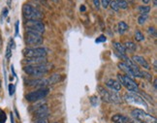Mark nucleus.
<instances>
[{
	"label": "nucleus",
	"instance_id": "f257e3e1",
	"mask_svg": "<svg viewBox=\"0 0 157 123\" xmlns=\"http://www.w3.org/2000/svg\"><path fill=\"white\" fill-rule=\"evenodd\" d=\"M48 64V63H47ZM47 64L41 65H26L23 67V72L26 75L32 76L34 78H42L49 72V66Z\"/></svg>",
	"mask_w": 157,
	"mask_h": 123
},
{
	"label": "nucleus",
	"instance_id": "f03ea898",
	"mask_svg": "<svg viewBox=\"0 0 157 123\" xmlns=\"http://www.w3.org/2000/svg\"><path fill=\"white\" fill-rule=\"evenodd\" d=\"M23 17L28 20H41L43 18L42 13L29 4H24L22 6Z\"/></svg>",
	"mask_w": 157,
	"mask_h": 123
},
{
	"label": "nucleus",
	"instance_id": "7ed1b4c3",
	"mask_svg": "<svg viewBox=\"0 0 157 123\" xmlns=\"http://www.w3.org/2000/svg\"><path fill=\"white\" fill-rule=\"evenodd\" d=\"M131 116H133L136 120H138L141 123H156V118L150 116V113H146L141 109H135L131 112Z\"/></svg>",
	"mask_w": 157,
	"mask_h": 123
},
{
	"label": "nucleus",
	"instance_id": "20e7f679",
	"mask_svg": "<svg viewBox=\"0 0 157 123\" xmlns=\"http://www.w3.org/2000/svg\"><path fill=\"white\" fill-rule=\"evenodd\" d=\"M24 40H25L26 45L31 46L32 48L42 45L43 41H44L43 37L41 34L36 33V32L28 31V30H26L25 33H24Z\"/></svg>",
	"mask_w": 157,
	"mask_h": 123
},
{
	"label": "nucleus",
	"instance_id": "39448f33",
	"mask_svg": "<svg viewBox=\"0 0 157 123\" xmlns=\"http://www.w3.org/2000/svg\"><path fill=\"white\" fill-rule=\"evenodd\" d=\"M49 92V89L43 87V88H39L34 91H31L29 93L25 94V99L27 102H31V103H35L37 101H40L44 99Z\"/></svg>",
	"mask_w": 157,
	"mask_h": 123
},
{
	"label": "nucleus",
	"instance_id": "423d86ee",
	"mask_svg": "<svg viewBox=\"0 0 157 123\" xmlns=\"http://www.w3.org/2000/svg\"><path fill=\"white\" fill-rule=\"evenodd\" d=\"M117 78L119 80V83L122 84L123 86H125L127 88L128 91L130 92H139V87L138 84L136 83V81L132 79V78L128 77L126 75H121V74H118Z\"/></svg>",
	"mask_w": 157,
	"mask_h": 123
},
{
	"label": "nucleus",
	"instance_id": "0eeeda50",
	"mask_svg": "<svg viewBox=\"0 0 157 123\" xmlns=\"http://www.w3.org/2000/svg\"><path fill=\"white\" fill-rule=\"evenodd\" d=\"M22 54L25 56V58H31V57H46L47 56V50L45 48H25L22 50Z\"/></svg>",
	"mask_w": 157,
	"mask_h": 123
},
{
	"label": "nucleus",
	"instance_id": "6e6552de",
	"mask_svg": "<svg viewBox=\"0 0 157 123\" xmlns=\"http://www.w3.org/2000/svg\"><path fill=\"white\" fill-rule=\"evenodd\" d=\"M24 27L28 31L36 32L41 35L45 32V25L41 20H27L24 23Z\"/></svg>",
	"mask_w": 157,
	"mask_h": 123
},
{
	"label": "nucleus",
	"instance_id": "1a4fd4ad",
	"mask_svg": "<svg viewBox=\"0 0 157 123\" xmlns=\"http://www.w3.org/2000/svg\"><path fill=\"white\" fill-rule=\"evenodd\" d=\"M125 100L129 103H134V104H137V105H142L144 107L147 108V102L144 100V98L141 97L139 94L135 93V92H128L127 94H125Z\"/></svg>",
	"mask_w": 157,
	"mask_h": 123
},
{
	"label": "nucleus",
	"instance_id": "9d476101",
	"mask_svg": "<svg viewBox=\"0 0 157 123\" xmlns=\"http://www.w3.org/2000/svg\"><path fill=\"white\" fill-rule=\"evenodd\" d=\"M26 84L29 85V86H37L41 88L45 87L46 85H49L48 80L44 79V78H34L32 80H28L26 81Z\"/></svg>",
	"mask_w": 157,
	"mask_h": 123
},
{
	"label": "nucleus",
	"instance_id": "9b49d317",
	"mask_svg": "<svg viewBox=\"0 0 157 123\" xmlns=\"http://www.w3.org/2000/svg\"><path fill=\"white\" fill-rule=\"evenodd\" d=\"M49 116V110L47 105H43L39 109L34 110V118L35 119H41V118H48Z\"/></svg>",
	"mask_w": 157,
	"mask_h": 123
},
{
	"label": "nucleus",
	"instance_id": "f8f14e48",
	"mask_svg": "<svg viewBox=\"0 0 157 123\" xmlns=\"http://www.w3.org/2000/svg\"><path fill=\"white\" fill-rule=\"evenodd\" d=\"M22 62L27 65H41L47 64L48 60L47 57H31V58H24Z\"/></svg>",
	"mask_w": 157,
	"mask_h": 123
},
{
	"label": "nucleus",
	"instance_id": "ddd939ff",
	"mask_svg": "<svg viewBox=\"0 0 157 123\" xmlns=\"http://www.w3.org/2000/svg\"><path fill=\"white\" fill-rule=\"evenodd\" d=\"M106 86L111 89L113 91H119V90H121V84L119 83L118 81L117 80H114V79H110L108 81H106Z\"/></svg>",
	"mask_w": 157,
	"mask_h": 123
},
{
	"label": "nucleus",
	"instance_id": "4468645a",
	"mask_svg": "<svg viewBox=\"0 0 157 123\" xmlns=\"http://www.w3.org/2000/svg\"><path fill=\"white\" fill-rule=\"evenodd\" d=\"M132 60L133 62L136 63L137 65H140L144 69H150V64L147 63V61L144 58L143 56H140V55H133L132 56Z\"/></svg>",
	"mask_w": 157,
	"mask_h": 123
},
{
	"label": "nucleus",
	"instance_id": "2eb2a0df",
	"mask_svg": "<svg viewBox=\"0 0 157 123\" xmlns=\"http://www.w3.org/2000/svg\"><path fill=\"white\" fill-rule=\"evenodd\" d=\"M97 88H98L99 94H100V96H101V99L104 101V102H107V103H111V94H110V91L106 90L104 87H102V86H98Z\"/></svg>",
	"mask_w": 157,
	"mask_h": 123
},
{
	"label": "nucleus",
	"instance_id": "dca6fc26",
	"mask_svg": "<svg viewBox=\"0 0 157 123\" xmlns=\"http://www.w3.org/2000/svg\"><path fill=\"white\" fill-rule=\"evenodd\" d=\"M111 121L114 123H130L131 120L129 117H127L125 116H123V114H114L111 117Z\"/></svg>",
	"mask_w": 157,
	"mask_h": 123
},
{
	"label": "nucleus",
	"instance_id": "f3484780",
	"mask_svg": "<svg viewBox=\"0 0 157 123\" xmlns=\"http://www.w3.org/2000/svg\"><path fill=\"white\" fill-rule=\"evenodd\" d=\"M118 68L120 69L121 71L124 72V73L126 74V76L130 77V78H135L133 72H132V70H131V68H130L129 66H128V65H127L125 62H120V63H118Z\"/></svg>",
	"mask_w": 157,
	"mask_h": 123
},
{
	"label": "nucleus",
	"instance_id": "a211bd4d",
	"mask_svg": "<svg viewBox=\"0 0 157 123\" xmlns=\"http://www.w3.org/2000/svg\"><path fill=\"white\" fill-rule=\"evenodd\" d=\"M113 46L114 48V50L117 51L118 53H120V54H125V52H126V50H125V48L124 46L121 44V43H118V42H114L113 44Z\"/></svg>",
	"mask_w": 157,
	"mask_h": 123
},
{
	"label": "nucleus",
	"instance_id": "6ab92c4d",
	"mask_svg": "<svg viewBox=\"0 0 157 123\" xmlns=\"http://www.w3.org/2000/svg\"><path fill=\"white\" fill-rule=\"evenodd\" d=\"M125 48L126 51H129L131 52H134L136 51V50H137V46H136V44L131 42V41H127V42L125 43V45H123Z\"/></svg>",
	"mask_w": 157,
	"mask_h": 123
},
{
	"label": "nucleus",
	"instance_id": "aec40b11",
	"mask_svg": "<svg viewBox=\"0 0 157 123\" xmlns=\"http://www.w3.org/2000/svg\"><path fill=\"white\" fill-rule=\"evenodd\" d=\"M48 80V83L49 85V84H55L56 83H58V81H60V75H58V74H55V75H52V77H49Z\"/></svg>",
	"mask_w": 157,
	"mask_h": 123
},
{
	"label": "nucleus",
	"instance_id": "412c9836",
	"mask_svg": "<svg viewBox=\"0 0 157 123\" xmlns=\"http://www.w3.org/2000/svg\"><path fill=\"white\" fill-rule=\"evenodd\" d=\"M128 28H129V26H128V24L126 22H118V32L120 34L125 33V32L128 30Z\"/></svg>",
	"mask_w": 157,
	"mask_h": 123
},
{
	"label": "nucleus",
	"instance_id": "4be33fe9",
	"mask_svg": "<svg viewBox=\"0 0 157 123\" xmlns=\"http://www.w3.org/2000/svg\"><path fill=\"white\" fill-rule=\"evenodd\" d=\"M111 94V102L114 103H120V97L118 96L117 92H110Z\"/></svg>",
	"mask_w": 157,
	"mask_h": 123
},
{
	"label": "nucleus",
	"instance_id": "5701e85b",
	"mask_svg": "<svg viewBox=\"0 0 157 123\" xmlns=\"http://www.w3.org/2000/svg\"><path fill=\"white\" fill-rule=\"evenodd\" d=\"M147 19H148V15L147 14H142L138 18V23L140 24V25H143L144 23L147 22Z\"/></svg>",
	"mask_w": 157,
	"mask_h": 123
},
{
	"label": "nucleus",
	"instance_id": "b1692460",
	"mask_svg": "<svg viewBox=\"0 0 157 123\" xmlns=\"http://www.w3.org/2000/svg\"><path fill=\"white\" fill-rule=\"evenodd\" d=\"M135 40L137 41V42H143V41H144V36L140 30H136V32H135Z\"/></svg>",
	"mask_w": 157,
	"mask_h": 123
},
{
	"label": "nucleus",
	"instance_id": "393cba45",
	"mask_svg": "<svg viewBox=\"0 0 157 123\" xmlns=\"http://www.w3.org/2000/svg\"><path fill=\"white\" fill-rule=\"evenodd\" d=\"M139 12L141 14H148L150 13V6H147V5H146V6H139Z\"/></svg>",
	"mask_w": 157,
	"mask_h": 123
},
{
	"label": "nucleus",
	"instance_id": "a878e982",
	"mask_svg": "<svg viewBox=\"0 0 157 123\" xmlns=\"http://www.w3.org/2000/svg\"><path fill=\"white\" fill-rule=\"evenodd\" d=\"M118 4V8L119 9H122V10H126L128 8V3L125 1V0H121V1L117 2Z\"/></svg>",
	"mask_w": 157,
	"mask_h": 123
},
{
	"label": "nucleus",
	"instance_id": "bb28decb",
	"mask_svg": "<svg viewBox=\"0 0 157 123\" xmlns=\"http://www.w3.org/2000/svg\"><path fill=\"white\" fill-rule=\"evenodd\" d=\"M7 120V116L4 110H0V123H5Z\"/></svg>",
	"mask_w": 157,
	"mask_h": 123
},
{
	"label": "nucleus",
	"instance_id": "cd10ccee",
	"mask_svg": "<svg viewBox=\"0 0 157 123\" xmlns=\"http://www.w3.org/2000/svg\"><path fill=\"white\" fill-rule=\"evenodd\" d=\"M110 6H111V10H114V11H115V12H117V11L119 10L118 4H117V1H115V0H114V1H111Z\"/></svg>",
	"mask_w": 157,
	"mask_h": 123
},
{
	"label": "nucleus",
	"instance_id": "c85d7f7f",
	"mask_svg": "<svg viewBox=\"0 0 157 123\" xmlns=\"http://www.w3.org/2000/svg\"><path fill=\"white\" fill-rule=\"evenodd\" d=\"M89 100H90V103H91L92 106L94 107H96L99 105V102H98V97L97 96H91L89 98Z\"/></svg>",
	"mask_w": 157,
	"mask_h": 123
},
{
	"label": "nucleus",
	"instance_id": "c756f323",
	"mask_svg": "<svg viewBox=\"0 0 157 123\" xmlns=\"http://www.w3.org/2000/svg\"><path fill=\"white\" fill-rule=\"evenodd\" d=\"M12 56V48L10 47V45L8 44L7 48H6V58L7 59H10Z\"/></svg>",
	"mask_w": 157,
	"mask_h": 123
},
{
	"label": "nucleus",
	"instance_id": "7c9ffc66",
	"mask_svg": "<svg viewBox=\"0 0 157 123\" xmlns=\"http://www.w3.org/2000/svg\"><path fill=\"white\" fill-rule=\"evenodd\" d=\"M142 78H144V79H147V81H151L152 80V76L150 75V74H148L147 72H146V71L142 72Z\"/></svg>",
	"mask_w": 157,
	"mask_h": 123
},
{
	"label": "nucleus",
	"instance_id": "2f4dec72",
	"mask_svg": "<svg viewBox=\"0 0 157 123\" xmlns=\"http://www.w3.org/2000/svg\"><path fill=\"white\" fill-rule=\"evenodd\" d=\"M111 3V0H101V4H102V7L105 8V9H107V8L109 7Z\"/></svg>",
	"mask_w": 157,
	"mask_h": 123
},
{
	"label": "nucleus",
	"instance_id": "473e14b6",
	"mask_svg": "<svg viewBox=\"0 0 157 123\" xmlns=\"http://www.w3.org/2000/svg\"><path fill=\"white\" fill-rule=\"evenodd\" d=\"M147 32L150 33V35L153 36V37H156V30H155L154 27H148Z\"/></svg>",
	"mask_w": 157,
	"mask_h": 123
},
{
	"label": "nucleus",
	"instance_id": "72a5a7b5",
	"mask_svg": "<svg viewBox=\"0 0 157 123\" xmlns=\"http://www.w3.org/2000/svg\"><path fill=\"white\" fill-rule=\"evenodd\" d=\"M14 93H15V85L13 83H10L9 84V95L13 96Z\"/></svg>",
	"mask_w": 157,
	"mask_h": 123
},
{
	"label": "nucleus",
	"instance_id": "f704fd0d",
	"mask_svg": "<svg viewBox=\"0 0 157 123\" xmlns=\"http://www.w3.org/2000/svg\"><path fill=\"white\" fill-rule=\"evenodd\" d=\"M106 40H107V38L104 35H100L96 40H95V42L96 43H102V42H105Z\"/></svg>",
	"mask_w": 157,
	"mask_h": 123
},
{
	"label": "nucleus",
	"instance_id": "c9c22d12",
	"mask_svg": "<svg viewBox=\"0 0 157 123\" xmlns=\"http://www.w3.org/2000/svg\"><path fill=\"white\" fill-rule=\"evenodd\" d=\"M34 123H49L48 118H41V119H36Z\"/></svg>",
	"mask_w": 157,
	"mask_h": 123
},
{
	"label": "nucleus",
	"instance_id": "e433bc0d",
	"mask_svg": "<svg viewBox=\"0 0 157 123\" xmlns=\"http://www.w3.org/2000/svg\"><path fill=\"white\" fill-rule=\"evenodd\" d=\"M93 3H94V6L96 9H99V8H100V0H93Z\"/></svg>",
	"mask_w": 157,
	"mask_h": 123
},
{
	"label": "nucleus",
	"instance_id": "4c0bfd02",
	"mask_svg": "<svg viewBox=\"0 0 157 123\" xmlns=\"http://www.w3.org/2000/svg\"><path fill=\"white\" fill-rule=\"evenodd\" d=\"M8 16V9L7 8H4L2 11V18H6Z\"/></svg>",
	"mask_w": 157,
	"mask_h": 123
},
{
	"label": "nucleus",
	"instance_id": "58836bf2",
	"mask_svg": "<svg viewBox=\"0 0 157 123\" xmlns=\"http://www.w3.org/2000/svg\"><path fill=\"white\" fill-rule=\"evenodd\" d=\"M19 22H16V36L19 34Z\"/></svg>",
	"mask_w": 157,
	"mask_h": 123
},
{
	"label": "nucleus",
	"instance_id": "ea45409f",
	"mask_svg": "<svg viewBox=\"0 0 157 123\" xmlns=\"http://www.w3.org/2000/svg\"><path fill=\"white\" fill-rule=\"evenodd\" d=\"M10 116H11V122H12V123H15V120H14V116H13V113H12L10 114Z\"/></svg>",
	"mask_w": 157,
	"mask_h": 123
},
{
	"label": "nucleus",
	"instance_id": "a19ab883",
	"mask_svg": "<svg viewBox=\"0 0 157 123\" xmlns=\"http://www.w3.org/2000/svg\"><path fill=\"white\" fill-rule=\"evenodd\" d=\"M85 10H86V9H85V6H84V5H81V12H84Z\"/></svg>",
	"mask_w": 157,
	"mask_h": 123
},
{
	"label": "nucleus",
	"instance_id": "79ce46f5",
	"mask_svg": "<svg viewBox=\"0 0 157 123\" xmlns=\"http://www.w3.org/2000/svg\"><path fill=\"white\" fill-rule=\"evenodd\" d=\"M142 1H143L144 4H148V3L150 2V0H142Z\"/></svg>",
	"mask_w": 157,
	"mask_h": 123
},
{
	"label": "nucleus",
	"instance_id": "37998d69",
	"mask_svg": "<svg viewBox=\"0 0 157 123\" xmlns=\"http://www.w3.org/2000/svg\"><path fill=\"white\" fill-rule=\"evenodd\" d=\"M153 86H154V89H156V79L153 81Z\"/></svg>",
	"mask_w": 157,
	"mask_h": 123
},
{
	"label": "nucleus",
	"instance_id": "c03bdc74",
	"mask_svg": "<svg viewBox=\"0 0 157 123\" xmlns=\"http://www.w3.org/2000/svg\"><path fill=\"white\" fill-rule=\"evenodd\" d=\"M115 1H117V2H119V1H121V0H115Z\"/></svg>",
	"mask_w": 157,
	"mask_h": 123
},
{
	"label": "nucleus",
	"instance_id": "a18cd8bd",
	"mask_svg": "<svg viewBox=\"0 0 157 123\" xmlns=\"http://www.w3.org/2000/svg\"><path fill=\"white\" fill-rule=\"evenodd\" d=\"M0 87H1V81H0Z\"/></svg>",
	"mask_w": 157,
	"mask_h": 123
},
{
	"label": "nucleus",
	"instance_id": "49530a36",
	"mask_svg": "<svg viewBox=\"0 0 157 123\" xmlns=\"http://www.w3.org/2000/svg\"><path fill=\"white\" fill-rule=\"evenodd\" d=\"M55 123H57V122H55Z\"/></svg>",
	"mask_w": 157,
	"mask_h": 123
}]
</instances>
